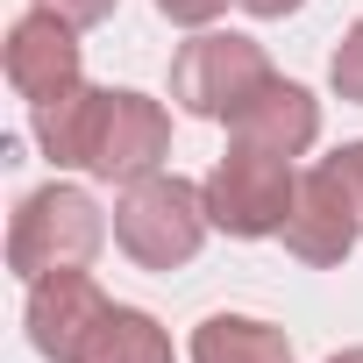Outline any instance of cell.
I'll return each mask as SVG.
<instances>
[{
	"label": "cell",
	"mask_w": 363,
	"mask_h": 363,
	"mask_svg": "<svg viewBox=\"0 0 363 363\" xmlns=\"http://www.w3.org/2000/svg\"><path fill=\"white\" fill-rule=\"evenodd\" d=\"M207 228H214L207 186H193V178H178V171L135 178V186L121 193V207H114V242H121L143 271H178V264H193L200 242H207Z\"/></svg>",
	"instance_id": "6da1fadb"
},
{
	"label": "cell",
	"mask_w": 363,
	"mask_h": 363,
	"mask_svg": "<svg viewBox=\"0 0 363 363\" xmlns=\"http://www.w3.org/2000/svg\"><path fill=\"white\" fill-rule=\"evenodd\" d=\"M107 242V214L79 186H36L15 221H8V271L15 278H50V271H86Z\"/></svg>",
	"instance_id": "7a4b0ae2"
},
{
	"label": "cell",
	"mask_w": 363,
	"mask_h": 363,
	"mask_svg": "<svg viewBox=\"0 0 363 363\" xmlns=\"http://www.w3.org/2000/svg\"><path fill=\"white\" fill-rule=\"evenodd\" d=\"M292 200H299V171H292V157H278V150L235 143V150L207 171V214H214V228L235 235V242L285 235Z\"/></svg>",
	"instance_id": "3957f363"
},
{
	"label": "cell",
	"mask_w": 363,
	"mask_h": 363,
	"mask_svg": "<svg viewBox=\"0 0 363 363\" xmlns=\"http://www.w3.org/2000/svg\"><path fill=\"white\" fill-rule=\"evenodd\" d=\"M271 79L264 43L235 36V29H207L193 43H178L171 57V100L186 107L193 121H235V107Z\"/></svg>",
	"instance_id": "277c9868"
},
{
	"label": "cell",
	"mask_w": 363,
	"mask_h": 363,
	"mask_svg": "<svg viewBox=\"0 0 363 363\" xmlns=\"http://www.w3.org/2000/svg\"><path fill=\"white\" fill-rule=\"evenodd\" d=\"M171 157V114L150 100V93H128V86H100V107H93V135H86V164L107 186H135V178L164 171Z\"/></svg>",
	"instance_id": "5b68a950"
},
{
	"label": "cell",
	"mask_w": 363,
	"mask_h": 363,
	"mask_svg": "<svg viewBox=\"0 0 363 363\" xmlns=\"http://www.w3.org/2000/svg\"><path fill=\"white\" fill-rule=\"evenodd\" d=\"M356 242H363V207H356V193L342 186V171L320 157L313 171H299V200H292V214H285V250H292L299 264L328 271V264H342Z\"/></svg>",
	"instance_id": "8992f818"
},
{
	"label": "cell",
	"mask_w": 363,
	"mask_h": 363,
	"mask_svg": "<svg viewBox=\"0 0 363 363\" xmlns=\"http://www.w3.org/2000/svg\"><path fill=\"white\" fill-rule=\"evenodd\" d=\"M0 65H8V86H15L29 107H43V100L86 86L79 29H72L65 15H50V8H29V15L8 29V57H0Z\"/></svg>",
	"instance_id": "52a82bcc"
},
{
	"label": "cell",
	"mask_w": 363,
	"mask_h": 363,
	"mask_svg": "<svg viewBox=\"0 0 363 363\" xmlns=\"http://www.w3.org/2000/svg\"><path fill=\"white\" fill-rule=\"evenodd\" d=\"M107 313H114V299H107L86 271L29 278V342H36V356H50V363H79Z\"/></svg>",
	"instance_id": "ba28073f"
},
{
	"label": "cell",
	"mask_w": 363,
	"mask_h": 363,
	"mask_svg": "<svg viewBox=\"0 0 363 363\" xmlns=\"http://www.w3.org/2000/svg\"><path fill=\"white\" fill-rule=\"evenodd\" d=\"M228 135H235V143H257V150H278V157H299V150H313V135H320V100H313L306 86H292V79L271 72V79L235 107Z\"/></svg>",
	"instance_id": "9c48e42d"
},
{
	"label": "cell",
	"mask_w": 363,
	"mask_h": 363,
	"mask_svg": "<svg viewBox=\"0 0 363 363\" xmlns=\"http://www.w3.org/2000/svg\"><path fill=\"white\" fill-rule=\"evenodd\" d=\"M193 363H292V335L257 313H207L193 328Z\"/></svg>",
	"instance_id": "30bf717a"
},
{
	"label": "cell",
	"mask_w": 363,
	"mask_h": 363,
	"mask_svg": "<svg viewBox=\"0 0 363 363\" xmlns=\"http://www.w3.org/2000/svg\"><path fill=\"white\" fill-rule=\"evenodd\" d=\"M93 107H100V86H72L43 107H29V128L43 143L50 164H86V135H93Z\"/></svg>",
	"instance_id": "8fae6325"
},
{
	"label": "cell",
	"mask_w": 363,
	"mask_h": 363,
	"mask_svg": "<svg viewBox=\"0 0 363 363\" xmlns=\"http://www.w3.org/2000/svg\"><path fill=\"white\" fill-rule=\"evenodd\" d=\"M79 363H171V335L143 313V306H114L100 320V335L86 342Z\"/></svg>",
	"instance_id": "7c38bea8"
},
{
	"label": "cell",
	"mask_w": 363,
	"mask_h": 363,
	"mask_svg": "<svg viewBox=\"0 0 363 363\" xmlns=\"http://www.w3.org/2000/svg\"><path fill=\"white\" fill-rule=\"evenodd\" d=\"M328 79H335V93L349 100V107H363V22L335 43V65H328Z\"/></svg>",
	"instance_id": "4fadbf2b"
},
{
	"label": "cell",
	"mask_w": 363,
	"mask_h": 363,
	"mask_svg": "<svg viewBox=\"0 0 363 363\" xmlns=\"http://www.w3.org/2000/svg\"><path fill=\"white\" fill-rule=\"evenodd\" d=\"M157 15L178 29H207L214 15H228V0H157Z\"/></svg>",
	"instance_id": "5bb4252c"
},
{
	"label": "cell",
	"mask_w": 363,
	"mask_h": 363,
	"mask_svg": "<svg viewBox=\"0 0 363 363\" xmlns=\"http://www.w3.org/2000/svg\"><path fill=\"white\" fill-rule=\"evenodd\" d=\"M36 8H50V15H65L72 29H100V22L114 15V0H36Z\"/></svg>",
	"instance_id": "9a60e30c"
},
{
	"label": "cell",
	"mask_w": 363,
	"mask_h": 363,
	"mask_svg": "<svg viewBox=\"0 0 363 363\" xmlns=\"http://www.w3.org/2000/svg\"><path fill=\"white\" fill-rule=\"evenodd\" d=\"M328 164L342 171V186H349V193H356V207H363V143H349V150H335Z\"/></svg>",
	"instance_id": "2e32d148"
},
{
	"label": "cell",
	"mask_w": 363,
	"mask_h": 363,
	"mask_svg": "<svg viewBox=\"0 0 363 363\" xmlns=\"http://www.w3.org/2000/svg\"><path fill=\"white\" fill-rule=\"evenodd\" d=\"M242 8H250L257 22H278V15H299V8H306V0H242Z\"/></svg>",
	"instance_id": "e0dca14e"
},
{
	"label": "cell",
	"mask_w": 363,
	"mask_h": 363,
	"mask_svg": "<svg viewBox=\"0 0 363 363\" xmlns=\"http://www.w3.org/2000/svg\"><path fill=\"white\" fill-rule=\"evenodd\" d=\"M328 363H363V349H342V356H328Z\"/></svg>",
	"instance_id": "ac0fdd59"
}]
</instances>
